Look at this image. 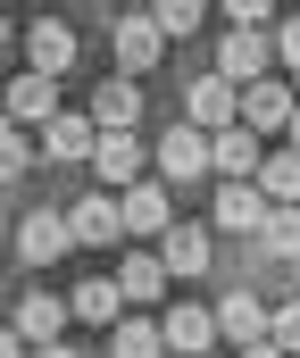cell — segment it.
Returning a JSON list of instances; mask_svg holds the SVG:
<instances>
[{"instance_id": "603a6c76", "label": "cell", "mask_w": 300, "mask_h": 358, "mask_svg": "<svg viewBox=\"0 0 300 358\" xmlns=\"http://www.w3.org/2000/svg\"><path fill=\"white\" fill-rule=\"evenodd\" d=\"M108 358H159V317H117L108 325Z\"/></svg>"}, {"instance_id": "7c38bea8", "label": "cell", "mask_w": 300, "mask_h": 358, "mask_svg": "<svg viewBox=\"0 0 300 358\" xmlns=\"http://www.w3.org/2000/svg\"><path fill=\"white\" fill-rule=\"evenodd\" d=\"M150 159H159V176H176V183H200V176H208V134H192V125H167Z\"/></svg>"}, {"instance_id": "52a82bcc", "label": "cell", "mask_w": 300, "mask_h": 358, "mask_svg": "<svg viewBox=\"0 0 300 358\" xmlns=\"http://www.w3.org/2000/svg\"><path fill=\"white\" fill-rule=\"evenodd\" d=\"M117 217H125V234H142V242H159V234L176 225V183H134V192L117 200Z\"/></svg>"}, {"instance_id": "484cf974", "label": "cell", "mask_w": 300, "mask_h": 358, "mask_svg": "<svg viewBox=\"0 0 300 358\" xmlns=\"http://www.w3.org/2000/svg\"><path fill=\"white\" fill-rule=\"evenodd\" d=\"M267 342H276L284 358H300V292H292V300H276V308H267Z\"/></svg>"}, {"instance_id": "5b68a950", "label": "cell", "mask_w": 300, "mask_h": 358, "mask_svg": "<svg viewBox=\"0 0 300 358\" xmlns=\"http://www.w3.org/2000/svg\"><path fill=\"white\" fill-rule=\"evenodd\" d=\"M67 217V250H108L117 234H125V217H117V200L108 192H84L76 208H59Z\"/></svg>"}, {"instance_id": "2e32d148", "label": "cell", "mask_w": 300, "mask_h": 358, "mask_svg": "<svg viewBox=\"0 0 300 358\" xmlns=\"http://www.w3.org/2000/svg\"><path fill=\"white\" fill-rule=\"evenodd\" d=\"M84 117H92L100 134H134V117H142V84H125V76H108V84L92 92V108H84Z\"/></svg>"}, {"instance_id": "7402d4cb", "label": "cell", "mask_w": 300, "mask_h": 358, "mask_svg": "<svg viewBox=\"0 0 300 358\" xmlns=\"http://www.w3.org/2000/svg\"><path fill=\"white\" fill-rule=\"evenodd\" d=\"M67 317L117 325V317H125V300H117V283H108V275H84V283H76V300H67Z\"/></svg>"}, {"instance_id": "ac0fdd59", "label": "cell", "mask_w": 300, "mask_h": 358, "mask_svg": "<svg viewBox=\"0 0 300 358\" xmlns=\"http://www.w3.org/2000/svg\"><path fill=\"white\" fill-rule=\"evenodd\" d=\"M250 192H259L267 208H300V159H292V150H259V176H250Z\"/></svg>"}, {"instance_id": "5bb4252c", "label": "cell", "mask_w": 300, "mask_h": 358, "mask_svg": "<svg viewBox=\"0 0 300 358\" xmlns=\"http://www.w3.org/2000/svg\"><path fill=\"white\" fill-rule=\"evenodd\" d=\"M208 259H217V234L208 225H167L159 234V267L167 275H208Z\"/></svg>"}, {"instance_id": "d6a6232c", "label": "cell", "mask_w": 300, "mask_h": 358, "mask_svg": "<svg viewBox=\"0 0 300 358\" xmlns=\"http://www.w3.org/2000/svg\"><path fill=\"white\" fill-rule=\"evenodd\" d=\"M25 358H76V350H67V342H50V350H25Z\"/></svg>"}, {"instance_id": "1f68e13d", "label": "cell", "mask_w": 300, "mask_h": 358, "mask_svg": "<svg viewBox=\"0 0 300 358\" xmlns=\"http://www.w3.org/2000/svg\"><path fill=\"white\" fill-rule=\"evenodd\" d=\"M234 358H284V350H276V342H259V350H234Z\"/></svg>"}, {"instance_id": "9c48e42d", "label": "cell", "mask_w": 300, "mask_h": 358, "mask_svg": "<svg viewBox=\"0 0 300 358\" xmlns=\"http://www.w3.org/2000/svg\"><path fill=\"white\" fill-rule=\"evenodd\" d=\"M159 59H167V42H159V25H150L142 8H134V17H117V76L134 84V76H150Z\"/></svg>"}, {"instance_id": "30bf717a", "label": "cell", "mask_w": 300, "mask_h": 358, "mask_svg": "<svg viewBox=\"0 0 300 358\" xmlns=\"http://www.w3.org/2000/svg\"><path fill=\"white\" fill-rule=\"evenodd\" d=\"M17 259H25V267H59V259H67V217H59V208H25Z\"/></svg>"}, {"instance_id": "277c9868", "label": "cell", "mask_w": 300, "mask_h": 358, "mask_svg": "<svg viewBox=\"0 0 300 358\" xmlns=\"http://www.w3.org/2000/svg\"><path fill=\"white\" fill-rule=\"evenodd\" d=\"M267 67H276V50H267V34H259V25H225V42H217V84H259V76H267Z\"/></svg>"}, {"instance_id": "e0dca14e", "label": "cell", "mask_w": 300, "mask_h": 358, "mask_svg": "<svg viewBox=\"0 0 300 358\" xmlns=\"http://www.w3.org/2000/svg\"><path fill=\"white\" fill-rule=\"evenodd\" d=\"M184 125H192V134H225V125H234V84L200 76V84L184 92Z\"/></svg>"}, {"instance_id": "3957f363", "label": "cell", "mask_w": 300, "mask_h": 358, "mask_svg": "<svg viewBox=\"0 0 300 358\" xmlns=\"http://www.w3.org/2000/svg\"><path fill=\"white\" fill-rule=\"evenodd\" d=\"M17 50H25V76H50V84H59V76L76 67V25H67V17H34V25L17 34Z\"/></svg>"}, {"instance_id": "f546056e", "label": "cell", "mask_w": 300, "mask_h": 358, "mask_svg": "<svg viewBox=\"0 0 300 358\" xmlns=\"http://www.w3.org/2000/svg\"><path fill=\"white\" fill-rule=\"evenodd\" d=\"M0 358H25V342H17V334H8V325H0Z\"/></svg>"}, {"instance_id": "6da1fadb", "label": "cell", "mask_w": 300, "mask_h": 358, "mask_svg": "<svg viewBox=\"0 0 300 358\" xmlns=\"http://www.w3.org/2000/svg\"><path fill=\"white\" fill-rule=\"evenodd\" d=\"M292 108H300V92L284 84V76H259V84H242L234 92V125L259 142V134H284L292 125Z\"/></svg>"}, {"instance_id": "9a60e30c", "label": "cell", "mask_w": 300, "mask_h": 358, "mask_svg": "<svg viewBox=\"0 0 300 358\" xmlns=\"http://www.w3.org/2000/svg\"><path fill=\"white\" fill-rule=\"evenodd\" d=\"M92 142H100V125L84 117V108H59V117L42 125V159H59V167H76V159H92Z\"/></svg>"}, {"instance_id": "ffe728a7", "label": "cell", "mask_w": 300, "mask_h": 358, "mask_svg": "<svg viewBox=\"0 0 300 358\" xmlns=\"http://www.w3.org/2000/svg\"><path fill=\"white\" fill-rule=\"evenodd\" d=\"M259 225H267V200L250 183H217V234H250L259 242Z\"/></svg>"}, {"instance_id": "8992f818", "label": "cell", "mask_w": 300, "mask_h": 358, "mask_svg": "<svg viewBox=\"0 0 300 358\" xmlns=\"http://www.w3.org/2000/svg\"><path fill=\"white\" fill-rule=\"evenodd\" d=\"M217 342V317L200 308V300H167L159 308V350H176V358H200Z\"/></svg>"}, {"instance_id": "4dcf8cb0", "label": "cell", "mask_w": 300, "mask_h": 358, "mask_svg": "<svg viewBox=\"0 0 300 358\" xmlns=\"http://www.w3.org/2000/svg\"><path fill=\"white\" fill-rule=\"evenodd\" d=\"M284 150H292V159H300V108H292V125H284Z\"/></svg>"}, {"instance_id": "44dd1931", "label": "cell", "mask_w": 300, "mask_h": 358, "mask_svg": "<svg viewBox=\"0 0 300 358\" xmlns=\"http://www.w3.org/2000/svg\"><path fill=\"white\" fill-rule=\"evenodd\" d=\"M108 283H117V300H167V267H159V250H134Z\"/></svg>"}, {"instance_id": "8fae6325", "label": "cell", "mask_w": 300, "mask_h": 358, "mask_svg": "<svg viewBox=\"0 0 300 358\" xmlns=\"http://www.w3.org/2000/svg\"><path fill=\"white\" fill-rule=\"evenodd\" d=\"M8 334H17L25 350H50V342L67 334V300H50V292H25V300H17V317H8Z\"/></svg>"}, {"instance_id": "4fadbf2b", "label": "cell", "mask_w": 300, "mask_h": 358, "mask_svg": "<svg viewBox=\"0 0 300 358\" xmlns=\"http://www.w3.org/2000/svg\"><path fill=\"white\" fill-rule=\"evenodd\" d=\"M142 167H150V150H142L134 134H100V142H92V176L100 183H125V192H134ZM100 183H92V192H100Z\"/></svg>"}, {"instance_id": "cb8c5ba5", "label": "cell", "mask_w": 300, "mask_h": 358, "mask_svg": "<svg viewBox=\"0 0 300 358\" xmlns=\"http://www.w3.org/2000/svg\"><path fill=\"white\" fill-rule=\"evenodd\" d=\"M259 259H300V208H267V225H259Z\"/></svg>"}, {"instance_id": "4316f807", "label": "cell", "mask_w": 300, "mask_h": 358, "mask_svg": "<svg viewBox=\"0 0 300 358\" xmlns=\"http://www.w3.org/2000/svg\"><path fill=\"white\" fill-rule=\"evenodd\" d=\"M34 167V134H17V125H0V183H17Z\"/></svg>"}, {"instance_id": "f1b7e54d", "label": "cell", "mask_w": 300, "mask_h": 358, "mask_svg": "<svg viewBox=\"0 0 300 358\" xmlns=\"http://www.w3.org/2000/svg\"><path fill=\"white\" fill-rule=\"evenodd\" d=\"M8 59H17V25L0 17V84H8Z\"/></svg>"}, {"instance_id": "d4e9b609", "label": "cell", "mask_w": 300, "mask_h": 358, "mask_svg": "<svg viewBox=\"0 0 300 358\" xmlns=\"http://www.w3.org/2000/svg\"><path fill=\"white\" fill-rule=\"evenodd\" d=\"M142 17L159 25V42H184V34H200L208 8H200V0H159V8H142Z\"/></svg>"}, {"instance_id": "ba28073f", "label": "cell", "mask_w": 300, "mask_h": 358, "mask_svg": "<svg viewBox=\"0 0 300 358\" xmlns=\"http://www.w3.org/2000/svg\"><path fill=\"white\" fill-rule=\"evenodd\" d=\"M208 317H217V342H234V350H259L267 342V300L259 292H225Z\"/></svg>"}, {"instance_id": "83f0119b", "label": "cell", "mask_w": 300, "mask_h": 358, "mask_svg": "<svg viewBox=\"0 0 300 358\" xmlns=\"http://www.w3.org/2000/svg\"><path fill=\"white\" fill-rule=\"evenodd\" d=\"M267 50H276V59L300 76V17H276V25H267Z\"/></svg>"}, {"instance_id": "7a4b0ae2", "label": "cell", "mask_w": 300, "mask_h": 358, "mask_svg": "<svg viewBox=\"0 0 300 358\" xmlns=\"http://www.w3.org/2000/svg\"><path fill=\"white\" fill-rule=\"evenodd\" d=\"M50 117H59V84H50V76H25V67H17V76L0 84V125H17V134H42Z\"/></svg>"}, {"instance_id": "d6986e66", "label": "cell", "mask_w": 300, "mask_h": 358, "mask_svg": "<svg viewBox=\"0 0 300 358\" xmlns=\"http://www.w3.org/2000/svg\"><path fill=\"white\" fill-rule=\"evenodd\" d=\"M208 176H225V183H250V176H259V142H250L242 125L208 134Z\"/></svg>"}]
</instances>
